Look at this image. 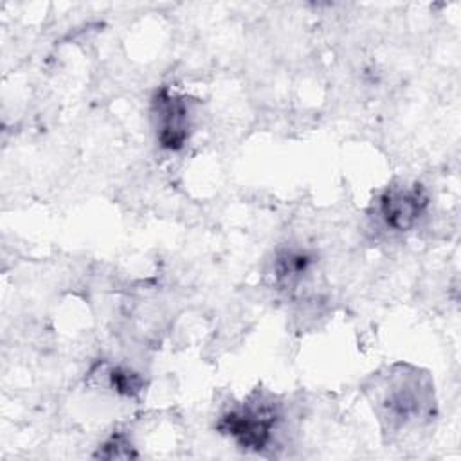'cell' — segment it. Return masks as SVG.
I'll list each match as a JSON object with an SVG mask.
<instances>
[{
    "instance_id": "6da1fadb",
    "label": "cell",
    "mask_w": 461,
    "mask_h": 461,
    "mask_svg": "<svg viewBox=\"0 0 461 461\" xmlns=\"http://www.w3.org/2000/svg\"><path fill=\"white\" fill-rule=\"evenodd\" d=\"M279 418V405L259 396L221 416L218 429L243 448L261 450L270 443Z\"/></svg>"
},
{
    "instance_id": "7a4b0ae2",
    "label": "cell",
    "mask_w": 461,
    "mask_h": 461,
    "mask_svg": "<svg viewBox=\"0 0 461 461\" xmlns=\"http://www.w3.org/2000/svg\"><path fill=\"white\" fill-rule=\"evenodd\" d=\"M432 403L430 385H425L416 373L391 375L389 385L380 400L384 416L393 425H407L412 420L423 418Z\"/></svg>"
},
{
    "instance_id": "3957f363",
    "label": "cell",
    "mask_w": 461,
    "mask_h": 461,
    "mask_svg": "<svg viewBox=\"0 0 461 461\" xmlns=\"http://www.w3.org/2000/svg\"><path fill=\"white\" fill-rule=\"evenodd\" d=\"M153 113L160 146L171 151L180 149L187 142L191 128V110L187 99L162 88L153 99Z\"/></svg>"
},
{
    "instance_id": "277c9868",
    "label": "cell",
    "mask_w": 461,
    "mask_h": 461,
    "mask_svg": "<svg viewBox=\"0 0 461 461\" xmlns=\"http://www.w3.org/2000/svg\"><path fill=\"white\" fill-rule=\"evenodd\" d=\"M427 207V196L420 185L391 187L380 198V214L393 230H409L421 218Z\"/></svg>"
},
{
    "instance_id": "5b68a950",
    "label": "cell",
    "mask_w": 461,
    "mask_h": 461,
    "mask_svg": "<svg viewBox=\"0 0 461 461\" xmlns=\"http://www.w3.org/2000/svg\"><path fill=\"white\" fill-rule=\"evenodd\" d=\"M110 385L119 394L133 396V394H137L140 391L142 380L139 378L137 373H131L130 369L115 367V369L110 371Z\"/></svg>"
},
{
    "instance_id": "8992f818",
    "label": "cell",
    "mask_w": 461,
    "mask_h": 461,
    "mask_svg": "<svg viewBox=\"0 0 461 461\" xmlns=\"http://www.w3.org/2000/svg\"><path fill=\"white\" fill-rule=\"evenodd\" d=\"M99 457H106V459H122V457H133L135 452H131V445L128 443V439L124 436H113L110 438L103 448L97 454Z\"/></svg>"
}]
</instances>
